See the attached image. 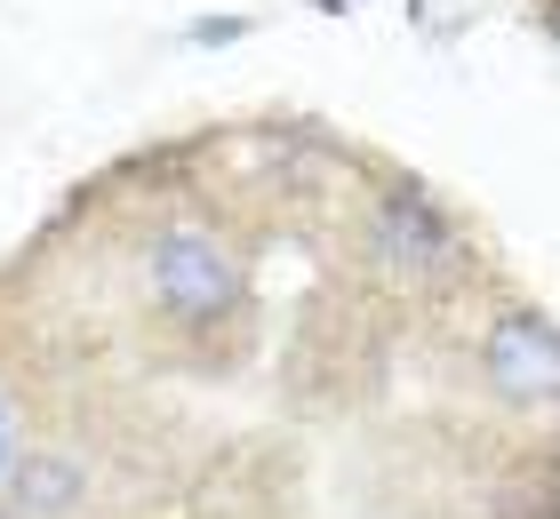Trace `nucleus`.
I'll list each match as a JSON object with an SVG mask.
<instances>
[{
  "label": "nucleus",
  "mask_w": 560,
  "mask_h": 519,
  "mask_svg": "<svg viewBox=\"0 0 560 519\" xmlns=\"http://www.w3.org/2000/svg\"><path fill=\"white\" fill-rule=\"evenodd\" d=\"M552 40H560V9H552Z\"/></svg>",
  "instance_id": "obj_5"
},
{
  "label": "nucleus",
  "mask_w": 560,
  "mask_h": 519,
  "mask_svg": "<svg viewBox=\"0 0 560 519\" xmlns=\"http://www.w3.org/2000/svg\"><path fill=\"white\" fill-rule=\"evenodd\" d=\"M369 248H376V264L400 272V280H441L456 264V232H448V216L424 192H385L376 200Z\"/></svg>",
  "instance_id": "obj_2"
},
{
  "label": "nucleus",
  "mask_w": 560,
  "mask_h": 519,
  "mask_svg": "<svg viewBox=\"0 0 560 519\" xmlns=\"http://www.w3.org/2000/svg\"><path fill=\"white\" fill-rule=\"evenodd\" d=\"M144 280L176 320H217V311L241 304V264L224 256L209 232H161L144 256Z\"/></svg>",
  "instance_id": "obj_1"
},
{
  "label": "nucleus",
  "mask_w": 560,
  "mask_h": 519,
  "mask_svg": "<svg viewBox=\"0 0 560 519\" xmlns=\"http://www.w3.org/2000/svg\"><path fill=\"white\" fill-rule=\"evenodd\" d=\"M9 496H16V511H72L81 504V472H72L65 456H24Z\"/></svg>",
  "instance_id": "obj_4"
},
{
  "label": "nucleus",
  "mask_w": 560,
  "mask_h": 519,
  "mask_svg": "<svg viewBox=\"0 0 560 519\" xmlns=\"http://www.w3.org/2000/svg\"><path fill=\"white\" fill-rule=\"evenodd\" d=\"M480 368L504 400H560V328L537 311H504L480 344Z\"/></svg>",
  "instance_id": "obj_3"
}]
</instances>
